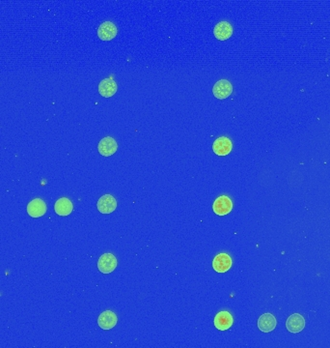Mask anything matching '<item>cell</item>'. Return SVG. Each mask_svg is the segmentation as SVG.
I'll list each match as a JSON object with an SVG mask.
<instances>
[{
    "instance_id": "cell-1",
    "label": "cell",
    "mask_w": 330,
    "mask_h": 348,
    "mask_svg": "<svg viewBox=\"0 0 330 348\" xmlns=\"http://www.w3.org/2000/svg\"><path fill=\"white\" fill-rule=\"evenodd\" d=\"M233 261L231 256L226 252L218 253L213 260V268L217 273H226L231 269Z\"/></svg>"
},
{
    "instance_id": "cell-2",
    "label": "cell",
    "mask_w": 330,
    "mask_h": 348,
    "mask_svg": "<svg viewBox=\"0 0 330 348\" xmlns=\"http://www.w3.org/2000/svg\"><path fill=\"white\" fill-rule=\"evenodd\" d=\"M117 267V258L112 253H104L99 257L98 268L102 274H110Z\"/></svg>"
},
{
    "instance_id": "cell-3",
    "label": "cell",
    "mask_w": 330,
    "mask_h": 348,
    "mask_svg": "<svg viewBox=\"0 0 330 348\" xmlns=\"http://www.w3.org/2000/svg\"><path fill=\"white\" fill-rule=\"evenodd\" d=\"M213 209L216 215L226 216L231 213L233 209V202L227 196H221L215 199L213 205Z\"/></svg>"
},
{
    "instance_id": "cell-4",
    "label": "cell",
    "mask_w": 330,
    "mask_h": 348,
    "mask_svg": "<svg viewBox=\"0 0 330 348\" xmlns=\"http://www.w3.org/2000/svg\"><path fill=\"white\" fill-rule=\"evenodd\" d=\"M118 149V144L115 139L111 136H105L99 141L98 150L103 157H110L114 155Z\"/></svg>"
},
{
    "instance_id": "cell-5",
    "label": "cell",
    "mask_w": 330,
    "mask_h": 348,
    "mask_svg": "<svg viewBox=\"0 0 330 348\" xmlns=\"http://www.w3.org/2000/svg\"><path fill=\"white\" fill-rule=\"evenodd\" d=\"M118 32L117 26L112 21H104L98 28V36L101 41H111Z\"/></svg>"
},
{
    "instance_id": "cell-6",
    "label": "cell",
    "mask_w": 330,
    "mask_h": 348,
    "mask_svg": "<svg viewBox=\"0 0 330 348\" xmlns=\"http://www.w3.org/2000/svg\"><path fill=\"white\" fill-rule=\"evenodd\" d=\"M233 148L232 140L227 136H220L216 138L213 144V150L218 156H227L231 153Z\"/></svg>"
},
{
    "instance_id": "cell-7",
    "label": "cell",
    "mask_w": 330,
    "mask_h": 348,
    "mask_svg": "<svg viewBox=\"0 0 330 348\" xmlns=\"http://www.w3.org/2000/svg\"><path fill=\"white\" fill-rule=\"evenodd\" d=\"M233 92V86L231 83L227 80H220L215 83L213 88V93L215 98L224 100L228 98Z\"/></svg>"
},
{
    "instance_id": "cell-8",
    "label": "cell",
    "mask_w": 330,
    "mask_h": 348,
    "mask_svg": "<svg viewBox=\"0 0 330 348\" xmlns=\"http://www.w3.org/2000/svg\"><path fill=\"white\" fill-rule=\"evenodd\" d=\"M97 207L101 214H111L117 208V201L111 195H104L98 200Z\"/></svg>"
},
{
    "instance_id": "cell-9",
    "label": "cell",
    "mask_w": 330,
    "mask_h": 348,
    "mask_svg": "<svg viewBox=\"0 0 330 348\" xmlns=\"http://www.w3.org/2000/svg\"><path fill=\"white\" fill-rule=\"evenodd\" d=\"M28 215L32 218H40L47 213V204L42 199H34L26 207Z\"/></svg>"
},
{
    "instance_id": "cell-10",
    "label": "cell",
    "mask_w": 330,
    "mask_h": 348,
    "mask_svg": "<svg viewBox=\"0 0 330 348\" xmlns=\"http://www.w3.org/2000/svg\"><path fill=\"white\" fill-rule=\"evenodd\" d=\"M305 327V319L304 317L299 314H294L289 316V318L286 321V328L288 331L297 334L302 331Z\"/></svg>"
},
{
    "instance_id": "cell-11",
    "label": "cell",
    "mask_w": 330,
    "mask_h": 348,
    "mask_svg": "<svg viewBox=\"0 0 330 348\" xmlns=\"http://www.w3.org/2000/svg\"><path fill=\"white\" fill-rule=\"evenodd\" d=\"M214 34L215 38L219 41L228 40L233 35V26L229 21H226V20L220 21L215 25Z\"/></svg>"
},
{
    "instance_id": "cell-12",
    "label": "cell",
    "mask_w": 330,
    "mask_h": 348,
    "mask_svg": "<svg viewBox=\"0 0 330 348\" xmlns=\"http://www.w3.org/2000/svg\"><path fill=\"white\" fill-rule=\"evenodd\" d=\"M118 322L117 315L111 311H105L101 313L98 318V324L103 330H110L114 328Z\"/></svg>"
},
{
    "instance_id": "cell-13",
    "label": "cell",
    "mask_w": 330,
    "mask_h": 348,
    "mask_svg": "<svg viewBox=\"0 0 330 348\" xmlns=\"http://www.w3.org/2000/svg\"><path fill=\"white\" fill-rule=\"evenodd\" d=\"M234 323V318L228 312H220L215 317V326L220 331H226L230 329Z\"/></svg>"
},
{
    "instance_id": "cell-14",
    "label": "cell",
    "mask_w": 330,
    "mask_h": 348,
    "mask_svg": "<svg viewBox=\"0 0 330 348\" xmlns=\"http://www.w3.org/2000/svg\"><path fill=\"white\" fill-rule=\"evenodd\" d=\"M277 325V321L275 316L271 314H264L261 315L258 319V328L260 331L264 333H269L273 331Z\"/></svg>"
},
{
    "instance_id": "cell-15",
    "label": "cell",
    "mask_w": 330,
    "mask_h": 348,
    "mask_svg": "<svg viewBox=\"0 0 330 348\" xmlns=\"http://www.w3.org/2000/svg\"><path fill=\"white\" fill-rule=\"evenodd\" d=\"M118 86L112 78H107L102 80L99 84V94L102 97L110 98L117 92Z\"/></svg>"
},
{
    "instance_id": "cell-16",
    "label": "cell",
    "mask_w": 330,
    "mask_h": 348,
    "mask_svg": "<svg viewBox=\"0 0 330 348\" xmlns=\"http://www.w3.org/2000/svg\"><path fill=\"white\" fill-rule=\"evenodd\" d=\"M55 213L59 216H69L74 210L73 202L67 198L57 199L54 204Z\"/></svg>"
}]
</instances>
